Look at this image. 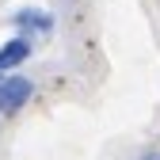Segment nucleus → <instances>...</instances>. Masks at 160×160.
<instances>
[{"instance_id":"obj_4","label":"nucleus","mask_w":160,"mask_h":160,"mask_svg":"<svg viewBox=\"0 0 160 160\" xmlns=\"http://www.w3.org/2000/svg\"><path fill=\"white\" fill-rule=\"evenodd\" d=\"M137 160H160V149H145V152L137 156Z\"/></svg>"},{"instance_id":"obj_2","label":"nucleus","mask_w":160,"mask_h":160,"mask_svg":"<svg viewBox=\"0 0 160 160\" xmlns=\"http://www.w3.org/2000/svg\"><path fill=\"white\" fill-rule=\"evenodd\" d=\"M31 53H34V42H31L27 34H15V38H8V42L0 46V76L15 72V69L23 65Z\"/></svg>"},{"instance_id":"obj_1","label":"nucleus","mask_w":160,"mask_h":160,"mask_svg":"<svg viewBox=\"0 0 160 160\" xmlns=\"http://www.w3.org/2000/svg\"><path fill=\"white\" fill-rule=\"evenodd\" d=\"M34 95V80L31 76H19V72H8L0 76V114H15L31 103Z\"/></svg>"},{"instance_id":"obj_3","label":"nucleus","mask_w":160,"mask_h":160,"mask_svg":"<svg viewBox=\"0 0 160 160\" xmlns=\"http://www.w3.org/2000/svg\"><path fill=\"white\" fill-rule=\"evenodd\" d=\"M12 23L31 38V34H50V31H53V15L42 12V8H19V12L12 15Z\"/></svg>"}]
</instances>
